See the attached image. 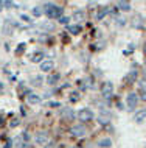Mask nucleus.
<instances>
[{"label":"nucleus","mask_w":146,"mask_h":148,"mask_svg":"<svg viewBox=\"0 0 146 148\" xmlns=\"http://www.w3.org/2000/svg\"><path fill=\"white\" fill-rule=\"evenodd\" d=\"M98 122H100V123H101V125H106V123H107V122H109V120H107V119H106V117H100V119H98Z\"/></svg>","instance_id":"nucleus-28"},{"label":"nucleus","mask_w":146,"mask_h":148,"mask_svg":"<svg viewBox=\"0 0 146 148\" xmlns=\"http://www.w3.org/2000/svg\"><path fill=\"white\" fill-rule=\"evenodd\" d=\"M59 73H53V75H50L48 78H47V83H48V84H56V83L59 81Z\"/></svg>","instance_id":"nucleus-15"},{"label":"nucleus","mask_w":146,"mask_h":148,"mask_svg":"<svg viewBox=\"0 0 146 148\" xmlns=\"http://www.w3.org/2000/svg\"><path fill=\"white\" fill-rule=\"evenodd\" d=\"M3 5H5V3H3L2 0H0V10H3Z\"/></svg>","instance_id":"nucleus-34"},{"label":"nucleus","mask_w":146,"mask_h":148,"mask_svg":"<svg viewBox=\"0 0 146 148\" xmlns=\"http://www.w3.org/2000/svg\"><path fill=\"white\" fill-rule=\"evenodd\" d=\"M44 13L48 19H59L62 16V8L58 6V5H53V3H47L44 6Z\"/></svg>","instance_id":"nucleus-1"},{"label":"nucleus","mask_w":146,"mask_h":148,"mask_svg":"<svg viewBox=\"0 0 146 148\" xmlns=\"http://www.w3.org/2000/svg\"><path fill=\"white\" fill-rule=\"evenodd\" d=\"M44 28L45 30H53V25H51V23H44Z\"/></svg>","instance_id":"nucleus-30"},{"label":"nucleus","mask_w":146,"mask_h":148,"mask_svg":"<svg viewBox=\"0 0 146 148\" xmlns=\"http://www.w3.org/2000/svg\"><path fill=\"white\" fill-rule=\"evenodd\" d=\"M84 17H86V13H84V11H75V13H73V21H78V22H79V21H84Z\"/></svg>","instance_id":"nucleus-14"},{"label":"nucleus","mask_w":146,"mask_h":148,"mask_svg":"<svg viewBox=\"0 0 146 148\" xmlns=\"http://www.w3.org/2000/svg\"><path fill=\"white\" fill-rule=\"evenodd\" d=\"M140 98L143 100V101H146V89H145V87L140 90Z\"/></svg>","instance_id":"nucleus-25"},{"label":"nucleus","mask_w":146,"mask_h":148,"mask_svg":"<svg viewBox=\"0 0 146 148\" xmlns=\"http://www.w3.org/2000/svg\"><path fill=\"white\" fill-rule=\"evenodd\" d=\"M10 27H11V30H13V28H14V23H11L10 21H6V23H5V30H3V31H5V34H10Z\"/></svg>","instance_id":"nucleus-20"},{"label":"nucleus","mask_w":146,"mask_h":148,"mask_svg":"<svg viewBox=\"0 0 146 148\" xmlns=\"http://www.w3.org/2000/svg\"><path fill=\"white\" fill-rule=\"evenodd\" d=\"M62 117L67 119V120H73V117H75L73 109H69V108H65V109L62 111Z\"/></svg>","instance_id":"nucleus-12"},{"label":"nucleus","mask_w":146,"mask_h":148,"mask_svg":"<svg viewBox=\"0 0 146 148\" xmlns=\"http://www.w3.org/2000/svg\"><path fill=\"white\" fill-rule=\"evenodd\" d=\"M93 111L90 109H81L79 112H78V119L81 120V122H90V120H93Z\"/></svg>","instance_id":"nucleus-2"},{"label":"nucleus","mask_w":146,"mask_h":148,"mask_svg":"<svg viewBox=\"0 0 146 148\" xmlns=\"http://www.w3.org/2000/svg\"><path fill=\"white\" fill-rule=\"evenodd\" d=\"M126 103H128L129 109H134V108L137 106V103H139V94L131 92V94L128 95V98H126Z\"/></svg>","instance_id":"nucleus-4"},{"label":"nucleus","mask_w":146,"mask_h":148,"mask_svg":"<svg viewBox=\"0 0 146 148\" xmlns=\"http://www.w3.org/2000/svg\"><path fill=\"white\" fill-rule=\"evenodd\" d=\"M137 75H139V73H137V70H131L128 75H126V78H124V79H126V83H129V84H131V83H135Z\"/></svg>","instance_id":"nucleus-10"},{"label":"nucleus","mask_w":146,"mask_h":148,"mask_svg":"<svg viewBox=\"0 0 146 148\" xmlns=\"http://www.w3.org/2000/svg\"><path fill=\"white\" fill-rule=\"evenodd\" d=\"M70 133H72V136H75V137H82V136L87 134V131H86V128L82 125H75L72 130H70Z\"/></svg>","instance_id":"nucleus-5"},{"label":"nucleus","mask_w":146,"mask_h":148,"mask_svg":"<svg viewBox=\"0 0 146 148\" xmlns=\"http://www.w3.org/2000/svg\"><path fill=\"white\" fill-rule=\"evenodd\" d=\"M20 19H22L23 22H31V21H30V17H28V16H25V14H22V16H20Z\"/></svg>","instance_id":"nucleus-29"},{"label":"nucleus","mask_w":146,"mask_h":148,"mask_svg":"<svg viewBox=\"0 0 146 148\" xmlns=\"http://www.w3.org/2000/svg\"><path fill=\"white\" fill-rule=\"evenodd\" d=\"M41 101H42V98L39 97L37 94H30L28 95V103L30 105H39Z\"/></svg>","instance_id":"nucleus-9"},{"label":"nucleus","mask_w":146,"mask_h":148,"mask_svg":"<svg viewBox=\"0 0 146 148\" xmlns=\"http://www.w3.org/2000/svg\"><path fill=\"white\" fill-rule=\"evenodd\" d=\"M112 94H113V84H112L110 81L104 83V84H103V87H101V95H103L104 98H109Z\"/></svg>","instance_id":"nucleus-3"},{"label":"nucleus","mask_w":146,"mask_h":148,"mask_svg":"<svg viewBox=\"0 0 146 148\" xmlns=\"http://www.w3.org/2000/svg\"><path fill=\"white\" fill-rule=\"evenodd\" d=\"M118 25H126V19H118Z\"/></svg>","instance_id":"nucleus-31"},{"label":"nucleus","mask_w":146,"mask_h":148,"mask_svg":"<svg viewBox=\"0 0 146 148\" xmlns=\"http://www.w3.org/2000/svg\"><path fill=\"white\" fill-rule=\"evenodd\" d=\"M31 13H33V16H36V17H39V16H42V14H44V10H42L41 6H36V8H33V10H31Z\"/></svg>","instance_id":"nucleus-19"},{"label":"nucleus","mask_w":146,"mask_h":148,"mask_svg":"<svg viewBox=\"0 0 146 148\" xmlns=\"http://www.w3.org/2000/svg\"><path fill=\"white\" fill-rule=\"evenodd\" d=\"M2 90H3V84L0 83V92H2Z\"/></svg>","instance_id":"nucleus-35"},{"label":"nucleus","mask_w":146,"mask_h":148,"mask_svg":"<svg viewBox=\"0 0 146 148\" xmlns=\"http://www.w3.org/2000/svg\"><path fill=\"white\" fill-rule=\"evenodd\" d=\"M48 106H50V108H61V103H58V101H50Z\"/></svg>","instance_id":"nucleus-26"},{"label":"nucleus","mask_w":146,"mask_h":148,"mask_svg":"<svg viewBox=\"0 0 146 148\" xmlns=\"http://www.w3.org/2000/svg\"><path fill=\"white\" fill-rule=\"evenodd\" d=\"M118 8L121 11H131V3L126 2V0H121V2H118Z\"/></svg>","instance_id":"nucleus-13"},{"label":"nucleus","mask_w":146,"mask_h":148,"mask_svg":"<svg viewBox=\"0 0 146 148\" xmlns=\"http://www.w3.org/2000/svg\"><path fill=\"white\" fill-rule=\"evenodd\" d=\"M3 125V119H0V126H2Z\"/></svg>","instance_id":"nucleus-36"},{"label":"nucleus","mask_w":146,"mask_h":148,"mask_svg":"<svg viewBox=\"0 0 146 148\" xmlns=\"http://www.w3.org/2000/svg\"><path fill=\"white\" fill-rule=\"evenodd\" d=\"M134 120H135L137 123L145 122V120H146V109H140V111H137L135 115H134Z\"/></svg>","instance_id":"nucleus-8"},{"label":"nucleus","mask_w":146,"mask_h":148,"mask_svg":"<svg viewBox=\"0 0 146 148\" xmlns=\"http://www.w3.org/2000/svg\"><path fill=\"white\" fill-rule=\"evenodd\" d=\"M107 13H109L107 8H101V10L96 13V21H103V19L106 17V14H107Z\"/></svg>","instance_id":"nucleus-16"},{"label":"nucleus","mask_w":146,"mask_h":148,"mask_svg":"<svg viewBox=\"0 0 146 148\" xmlns=\"http://www.w3.org/2000/svg\"><path fill=\"white\" fill-rule=\"evenodd\" d=\"M81 30H82V28H81L79 25H70V27H69V31H70L72 34H79Z\"/></svg>","instance_id":"nucleus-17"},{"label":"nucleus","mask_w":146,"mask_h":148,"mask_svg":"<svg viewBox=\"0 0 146 148\" xmlns=\"http://www.w3.org/2000/svg\"><path fill=\"white\" fill-rule=\"evenodd\" d=\"M98 145H100L101 148H107V147L112 145V140H110V139H101V140L98 142Z\"/></svg>","instance_id":"nucleus-18"},{"label":"nucleus","mask_w":146,"mask_h":148,"mask_svg":"<svg viewBox=\"0 0 146 148\" xmlns=\"http://www.w3.org/2000/svg\"><path fill=\"white\" fill-rule=\"evenodd\" d=\"M79 100V94L78 92H72V95H70V101H78Z\"/></svg>","instance_id":"nucleus-22"},{"label":"nucleus","mask_w":146,"mask_h":148,"mask_svg":"<svg viewBox=\"0 0 146 148\" xmlns=\"http://www.w3.org/2000/svg\"><path fill=\"white\" fill-rule=\"evenodd\" d=\"M19 123H20V122H19V120H17V119H14V120H13V122H11V123H10V126H11V128H16V126H17V125H19Z\"/></svg>","instance_id":"nucleus-27"},{"label":"nucleus","mask_w":146,"mask_h":148,"mask_svg":"<svg viewBox=\"0 0 146 148\" xmlns=\"http://www.w3.org/2000/svg\"><path fill=\"white\" fill-rule=\"evenodd\" d=\"M54 69V62L51 59H47V61H42L41 62V70L42 72H50Z\"/></svg>","instance_id":"nucleus-7"},{"label":"nucleus","mask_w":146,"mask_h":148,"mask_svg":"<svg viewBox=\"0 0 146 148\" xmlns=\"http://www.w3.org/2000/svg\"><path fill=\"white\" fill-rule=\"evenodd\" d=\"M20 148H30V143H26V142H23Z\"/></svg>","instance_id":"nucleus-33"},{"label":"nucleus","mask_w":146,"mask_h":148,"mask_svg":"<svg viewBox=\"0 0 146 148\" xmlns=\"http://www.w3.org/2000/svg\"><path fill=\"white\" fill-rule=\"evenodd\" d=\"M3 148H14V140H6Z\"/></svg>","instance_id":"nucleus-24"},{"label":"nucleus","mask_w":146,"mask_h":148,"mask_svg":"<svg viewBox=\"0 0 146 148\" xmlns=\"http://www.w3.org/2000/svg\"><path fill=\"white\" fill-rule=\"evenodd\" d=\"M31 83H33L34 86H41L42 84V77H39V75H37V77H34L33 79H31Z\"/></svg>","instance_id":"nucleus-21"},{"label":"nucleus","mask_w":146,"mask_h":148,"mask_svg":"<svg viewBox=\"0 0 146 148\" xmlns=\"http://www.w3.org/2000/svg\"><path fill=\"white\" fill-rule=\"evenodd\" d=\"M44 51H36V53H33V56H31V61L33 62H42V59H44Z\"/></svg>","instance_id":"nucleus-11"},{"label":"nucleus","mask_w":146,"mask_h":148,"mask_svg":"<svg viewBox=\"0 0 146 148\" xmlns=\"http://www.w3.org/2000/svg\"><path fill=\"white\" fill-rule=\"evenodd\" d=\"M36 143H37V145H47V143H48V134H47L45 131L39 133L36 136Z\"/></svg>","instance_id":"nucleus-6"},{"label":"nucleus","mask_w":146,"mask_h":148,"mask_svg":"<svg viewBox=\"0 0 146 148\" xmlns=\"http://www.w3.org/2000/svg\"><path fill=\"white\" fill-rule=\"evenodd\" d=\"M3 3H5V6H8V8L14 6V3H13V2H3Z\"/></svg>","instance_id":"nucleus-32"},{"label":"nucleus","mask_w":146,"mask_h":148,"mask_svg":"<svg viewBox=\"0 0 146 148\" xmlns=\"http://www.w3.org/2000/svg\"><path fill=\"white\" fill-rule=\"evenodd\" d=\"M69 21H70V17H67V16H61V17H59V22L64 23V25H65V23H69Z\"/></svg>","instance_id":"nucleus-23"}]
</instances>
